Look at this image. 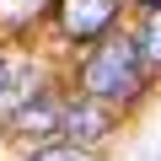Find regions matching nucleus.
I'll return each mask as SVG.
<instances>
[{"instance_id": "7", "label": "nucleus", "mask_w": 161, "mask_h": 161, "mask_svg": "<svg viewBox=\"0 0 161 161\" xmlns=\"http://www.w3.org/2000/svg\"><path fill=\"white\" fill-rule=\"evenodd\" d=\"M6 80H11V64H6V59H0V92H6Z\"/></svg>"}, {"instance_id": "8", "label": "nucleus", "mask_w": 161, "mask_h": 161, "mask_svg": "<svg viewBox=\"0 0 161 161\" xmlns=\"http://www.w3.org/2000/svg\"><path fill=\"white\" fill-rule=\"evenodd\" d=\"M6 6H32V0H6Z\"/></svg>"}, {"instance_id": "4", "label": "nucleus", "mask_w": 161, "mask_h": 161, "mask_svg": "<svg viewBox=\"0 0 161 161\" xmlns=\"http://www.w3.org/2000/svg\"><path fill=\"white\" fill-rule=\"evenodd\" d=\"M59 113H64V108H54V102H43V97H38L32 108H22V113H16V129H32V134H54V129H59Z\"/></svg>"}, {"instance_id": "2", "label": "nucleus", "mask_w": 161, "mask_h": 161, "mask_svg": "<svg viewBox=\"0 0 161 161\" xmlns=\"http://www.w3.org/2000/svg\"><path fill=\"white\" fill-rule=\"evenodd\" d=\"M118 16V0H59V32L64 38H97Z\"/></svg>"}, {"instance_id": "3", "label": "nucleus", "mask_w": 161, "mask_h": 161, "mask_svg": "<svg viewBox=\"0 0 161 161\" xmlns=\"http://www.w3.org/2000/svg\"><path fill=\"white\" fill-rule=\"evenodd\" d=\"M59 129L75 140V150H80V140H102L108 134V113L97 108V102H70L64 113H59Z\"/></svg>"}, {"instance_id": "5", "label": "nucleus", "mask_w": 161, "mask_h": 161, "mask_svg": "<svg viewBox=\"0 0 161 161\" xmlns=\"http://www.w3.org/2000/svg\"><path fill=\"white\" fill-rule=\"evenodd\" d=\"M134 43H140V59H145V64H161V11H150L145 32H140Z\"/></svg>"}, {"instance_id": "9", "label": "nucleus", "mask_w": 161, "mask_h": 161, "mask_svg": "<svg viewBox=\"0 0 161 161\" xmlns=\"http://www.w3.org/2000/svg\"><path fill=\"white\" fill-rule=\"evenodd\" d=\"M145 6H150V11H161V0H145Z\"/></svg>"}, {"instance_id": "6", "label": "nucleus", "mask_w": 161, "mask_h": 161, "mask_svg": "<svg viewBox=\"0 0 161 161\" xmlns=\"http://www.w3.org/2000/svg\"><path fill=\"white\" fill-rule=\"evenodd\" d=\"M32 161H86V150H75V145H48V150H38Z\"/></svg>"}, {"instance_id": "1", "label": "nucleus", "mask_w": 161, "mask_h": 161, "mask_svg": "<svg viewBox=\"0 0 161 161\" xmlns=\"http://www.w3.org/2000/svg\"><path fill=\"white\" fill-rule=\"evenodd\" d=\"M80 86L92 97H134L140 92V43L134 38H108L80 70Z\"/></svg>"}]
</instances>
